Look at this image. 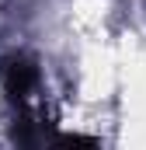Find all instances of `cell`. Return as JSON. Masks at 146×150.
Returning a JSON list of instances; mask_svg holds the SVG:
<instances>
[{
	"mask_svg": "<svg viewBox=\"0 0 146 150\" xmlns=\"http://www.w3.org/2000/svg\"><path fill=\"white\" fill-rule=\"evenodd\" d=\"M4 87H7V94H11L18 105H28L32 94L38 91V70L28 59H11V63L4 67Z\"/></svg>",
	"mask_w": 146,
	"mask_h": 150,
	"instance_id": "cell-1",
	"label": "cell"
}]
</instances>
